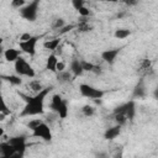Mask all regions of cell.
<instances>
[{
	"instance_id": "20",
	"label": "cell",
	"mask_w": 158,
	"mask_h": 158,
	"mask_svg": "<svg viewBox=\"0 0 158 158\" xmlns=\"http://www.w3.org/2000/svg\"><path fill=\"white\" fill-rule=\"evenodd\" d=\"M131 35V31L128 28H117L114 33V37L117 40H125Z\"/></svg>"
},
{
	"instance_id": "38",
	"label": "cell",
	"mask_w": 158,
	"mask_h": 158,
	"mask_svg": "<svg viewBox=\"0 0 158 158\" xmlns=\"http://www.w3.org/2000/svg\"><path fill=\"white\" fill-rule=\"evenodd\" d=\"M7 115H5V114H1L0 112V121H5V117H6Z\"/></svg>"
},
{
	"instance_id": "39",
	"label": "cell",
	"mask_w": 158,
	"mask_h": 158,
	"mask_svg": "<svg viewBox=\"0 0 158 158\" xmlns=\"http://www.w3.org/2000/svg\"><path fill=\"white\" fill-rule=\"evenodd\" d=\"M4 133H5L4 128H2V127H0V137H2V136H4Z\"/></svg>"
},
{
	"instance_id": "23",
	"label": "cell",
	"mask_w": 158,
	"mask_h": 158,
	"mask_svg": "<svg viewBox=\"0 0 158 158\" xmlns=\"http://www.w3.org/2000/svg\"><path fill=\"white\" fill-rule=\"evenodd\" d=\"M1 79H5V80H7L9 83H11V84H14V85H19V84H21V77L20 75H9V77H0Z\"/></svg>"
},
{
	"instance_id": "18",
	"label": "cell",
	"mask_w": 158,
	"mask_h": 158,
	"mask_svg": "<svg viewBox=\"0 0 158 158\" xmlns=\"http://www.w3.org/2000/svg\"><path fill=\"white\" fill-rule=\"evenodd\" d=\"M28 88H30V90L33 93V94H36V93H40L41 90H43L44 89V86H43V84L40 81V80H37V79H31L30 81H28Z\"/></svg>"
},
{
	"instance_id": "11",
	"label": "cell",
	"mask_w": 158,
	"mask_h": 158,
	"mask_svg": "<svg viewBox=\"0 0 158 158\" xmlns=\"http://www.w3.org/2000/svg\"><path fill=\"white\" fill-rule=\"evenodd\" d=\"M20 53L21 51L17 49V48H7L4 51V58L6 62H10V63H15V60L20 57Z\"/></svg>"
},
{
	"instance_id": "22",
	"label": "cell",
	"mask_w": 158,
	"mask_h": 158,
	"mask_svg": "<svg viewBox=\"0 0 158 158\" xmlns=\"http://www.w3.org/2000/svg\"><path fill=\"white\" fill-rule=\"evenodd\" d=\"M75 27H77L78 31H80V32H89V31L91 30V26L89 25V22H88L86 20H81Z\"/></svg>"
},
{
	"instance_id": "4",
	"label": "cell",
	"mask_w": 158,
	"mask_h": 158,
	"mask_svg": "<svg viewBox=\"0 0 158 158\" xmlns=\"http://www.w3.org/2000/svg\"><path fill=\"white\" fill-rule=\"evenodd\" d=\"M32 136L36 138H40L44 142H49L52 139V130H51L48 122H46L43 120L38 126H36L32 130Z\"/></svg>"
},
{
	"instance_id": "3",
	"label": "cell",
	"mask_w": 158,
	"mask_h": 158,
	"mask_svg": "<svg viewBox=\"0 0 158 158\" xmlns=\"http://www.w3.org/2000/svg\"><path fill=\"white\" fill-rule=\"evenodd\" d=\"M40 2L41 0H31L28 4L20 9V16L26 21H36L40 11Z\"/></svg>"
},
{
	"instance_id": "17",
	"label": "cell",
	"mask_w": 158,
	"mask_h": 158,
	"mask_svg": "<svg viewBox=\"0 0 158 158\" xmlns=\"http://www.w3.org/2000/svg\"><path fill=\"white\" fill-rule=\"evenodd\" d=\"M63 100H64V99H63L59 94H54V95L52 96V99H51V104H49V109H51V111H53V112L57 114V111H58L59 106L62 105Z\"/></svg>"
},
{
	"instance_id": "12",
	"label": "cell",
	"mask_w": 158,
	"mask_h": 158,
	"mask_svg": "<svg viewBox=\"0 0 158 158\" xmlns=\"http://www.w3.org/2000/svg\"><path fill=\"white\" fill-rule=\"evenodd\" d=\"M58 56H56L53 52L49 53V56L46 59V69H48L49 72L56 73L57 72V63H58Z\"/></svg>"
},
{
	"instance_id": "36",
	"label": "cell",
	"mask_w": 158,
	"mask_h": 158,
	"mask_svg": "<svg viewBox=\"0 0 158 158\" xmlns=\"http://www.w3.org/2000/svg\"><path fill=\"white\" fill-rule=\"evenodd\" d=\"M4 56V48H2V38H0V59Z\"/></svg>"
},
{
	"instance_id": "15",
	"label": "cell",
	"mask_w": 158,
	"mask_h": 158,
	"mask_svg": "<svg viewBox=\"0 0 158 158\" xmlns=\"http://www.w3.org/2000/svg\"><path fill=\"white\" fill-rule=\"evenodd\" d=\"M152 70V62L148 58H144L141 60L139 67H138V74L139 75H147Z\"/></svg>"
},
{
	"instance_id": "30",
	"label": "cell",
	"mask_w": 158,
	"mask_h": 158,
	"mask_svg": "<svg viewBox=\"0 0 158 158\" xmlns=\"http://www.w3.org/2000/svg\"><path fill=\"white\" fill-rule=\"evenodd\" d=\"M85 5V0H72V6H73V9L74 10H79L81 6H84Z\"/></svg>"
},
{
	"instance_id": "5",
	"label": "cell",
	"mask_w": 158,
	"mask_h": 158,
	"mask_svg": "<svg viewBox=\"0 0 158 158\" xmlns=\"http://www.w3.org/2000/svg\"><path fill=\"white\" fill-rule=\"evenodd\" d=\"M79 91H80L81 96H84L86 99H91V100L101 99L105 94L101 89H98V88L91 86L89 84H80L79 85Z\"/></svg>"
},
{
	"instance_id": "2",
	"label": "cell",
	"mask_w": 158,
	"mask_h": 158,
	"mask_svg": "<svg viewBox=\"0 0 158 158\" xmlns=\"http://www.w3.org/2000/svg\"><path fill=\"white\" fill-rule=\"evenodd\" d=\"M14 68H15V73L20 77H26L28 79H32L36 75V72H35L33 67L21 56L15 60Z\"/></svg>"
},
{
	"instance_id": "24",
	"label": "cell",
	"mask_w": 158,
	"mask_h": 158,
	"mask_svg": "<svg viewBox=\"0 0 158 158\" xmlns=\"http://www.w3.org/2000/svg\"><path fill=\"white\" fill-rule=\"evenodd\" d=\"M81 114L85 116V117H91L94 114H95V109L91 106V105H84L81 107Z\"/></svg>"
},
{
	"instance_id": "16",
	"label": "cell",
	"mask_w": 158,
	"mask_h": 158,
	"mask_svg": "<svg viewBox=\"0 0 158 158\" xmlns=\"http://www.w3.org/2000/svg\"><path fill=\"white\" fill-rule=\"evenodd\" d=\"M62 44V41L59 37H56V38H52V40H47L44 43H43V47L51 52H54L59 46Z\"/></svg>"
},
{
	"instance_id": "8",
	"label": "cell",
	"mask_w": 158,
	"mask_h": 158,
	"mask_svg": "<svg viewBox=\"0 0 158 158\" xmlns=\"http://www.w3.org/2000/svg\"><path fill=\"white\" fill-rule=\"evenodd\" d=\"M117 112L125 114V115L127 116L128 121L132 120V118L135 117V114H136V104H135V101H133V100H130V101H127V102H125V104L117 106V107L115 109L114 114H117Z\"/></svg>"
},
{
	"instance_id": "37",
	"label": "cell",
	"mask_w": 158,
	"mask_h": 158,
	"mask_svg": "<svg viewBox=\"0 0 158 158\" xmlns=\"http://www.w3.org/2000/svg\"><path fill=\"white\" fill-rule=\"evenodd\" d=\"M99 1H101V2H117L118 0H99Z\"/></svg>"
},
{
	"instance_id": "40",
	"label": "cell",
	"mask_w": 158,
	"mask_h": 158,
	"mask_svg": "<svg viewBox=\"0 0 158 158\" xmlns=\"http://www.w3.org/2000/svg\"><path fill=\"white\" fill-rule=\"evenodd\" d=\"M0 85H1V78H0Z\"/></svg>"
},
{
	"instance_id": "25",
	"label": "cell",
	"mask_w": 158,
	"mask_h": 158,
	"mask_svg": "<svg viewBox=\"0 0 158 158\" xmlns=\"http://www.w3.org/2000/svg\"><path fill=\"white\" fill-rule=\"evenodd\" d=\"M11 7L12 9H21V7H23L25 5H26V0H11Z\"/></svg>"
},
{
	"instance_id": "7",
	"label": "cell",
	"mask_w": 158,
	"mask_h": 158,
	"mask_svg": "<svg viewBox=\"0 0 158 158\" xmlns=\"http://www.w3.org/2000/svg\"><path fill=\"white\" fill-rule=\"evenodd\" d=\"M7 142L14 147L15 149V157H22L26 148H27V142L25 136H14L7 139Z\"/></svg>"
},
{
	"instance_id": "19",
	"label": "cell",
	"mask_w": 158,
	"mask_h": 158,
	"mask_svg": "<svg viewBox=\"0 0 158 158\" xmlns=\"http://www.w3.org/2000/svg\"><path fill=\"white\" fill-rule=\"evenodd\" d=\"M73 78V74L69 70H62L57 73V79L59 83H69Z\"/></svg>"
},
{
	"instance_id": "28",
	"label": "cell",
	"mask_w": 158,
	"mask_h": 158,
	"mask_svg": "<svg viewBox=\"0 0 158 158\" xmlns=\"http://www.w3.org/2000/svg\"><path fill=\"white\" fill-rule=\"evenodd\" d=\"M73 28H75V25H64L62 28L58 30V33H59V36H60V35H65V33H68L69 31H72Z\"/></svg>"
},
{
	"instance_id": "6",
	"label": "cell",
	"mask_w": 158,
	"mask_h": 158,
	"mask_svg": "<svg viewBox=\"0 0 158 158\" xmlns=\"http://www.w3.org/2000/svg\"><path fill=\"white\" fill-rule=\"evenodd\" d=\"M38 40H40V36H31L26 41H19V49L32 57L36 54V47H37Z\"/></svg>"
},
{
	"instance_id": "1",
	"label": "cell",
	"mask_w": 158,
	"mask_h": 158,
	"mask_svg": "<svg viewBox=\"0 0 158 158\" xmlns=\"http://www.w3.org/2000/svg\"><path fill=\"white\" fill-rule=\"evenodd\" d=\"M51 89L49 88H44L43 90H41L40 93H36L33 95H26L20 93V98H22V100L25 101V106L20 112L21 117H26V116H38V115H43L44 114V101L47 95L49 94Z\"/></svg>"
},
{
	"instance_id": "14",
	"label": "cell",
	"mask_w": 158,
	"mask_h": 158,
	"mask_svg": "<svg viewBox=\"0 0 158 158\" xmlns=\"http://www.w3.org/2000/svg\"><path fill=\"white\" fill-rule=\"evenodd\" d=\"M69 72L73 74V77H79L84 73L83 70V67H81V60L79 59H73L70 62V65H69Z\"/></svg>"
},
{
	"instance_id": "26",
	"label": "cell",
	"mask_w": 158,
	"mask_h": 158,
	"mask_svg": "<svg viewBox=\"0 0 158 158\" xmlns=\"http://www.w3.org/2000/svg\"><path fill=\"white\" fill-rule=\"evenodd\" d=\"M94 65H95V64H93L91 62L81 60V67H83V70H84V72H93Z\"/></svg>"
},
{
	"instance_id": "13",
	"label": "cell",
	"mask_w": 158,
	"mask_h": 158,
	"mask_svg": "<svg viewBox=\"0 0 158 158\" xmlns=\"http://www.w3.org/2000/svg\"><path fill=\"white\" fill-rule=\"evenodd\" d=\"M120 133H121V126L115 125V126H112V127H109V128L105 131L104 138L107 139V141H112V139H115L116 137H118Z\"/></svg>"
},
{
	"instance_id": "34",
	"label": "cell",
	"mask_w": 158,
	"mask_h": 158,
	"mask_svg": "<svg viewBox=\"0 0 158 158\" xmlns=\"http://www.w3.org/2000/svg\"><path fill=\"white\" fill-rule=\"evenodd\" d=\"M143 91H144V88H142V86H137L136 90H135V94L138 95V96H142V95H143Z\"/></svg>"
},
{
	"instance_id": "10",
	"label": "cell",
	"mask_w": 158,
	"mask_h": 158,
	"mask_svg": "<svg viewBox=\"0 0 158 158\" xmlns=\"http://www.w3.org/2000/svg\"><path fill=\"white\" fill-rule=\"evenodd\" d=\"M0 156H2L5 158H14L15 157V149L7 141L0 143Z\"/></svg>"
},
{
	"instance_id": "9",
	"label": "cell",
	"mask_w": 158,
	"mask_h": 158,
	"mask_svg": "<svg viewBox=\"0 0 158 158\" xmlns=\"http://www.w3.org/2000/svg\"><path fill=\"white\" fill-rule=\"evenodd\" d=\"M120 52H121V48L105 49V51L101 52V59H102L104 62L109 63V64H112V63L116 60V58H117V56L120 54Z\"/></svg>"
},
{
	"instance_id": "29",
	"label": "cell",
	"mask_w": 158,
	"mask_h": 158,
	"mask_svg": "<svg viewBox=\"0 0 158 158\" xmlns=\"http://www.w3.org/2000/svg\"><path fill=\"white\" fill-rule=\"evenodd\" d=\"M64 25H65V22H64L63 19H57V20H54L52 27H53V30H59V28H62Z\"/></svg>"
},
{
	"instance_id": "31",
	"label": "cell",
	"mask_w": 158,
	"mask_h": 158,
	"mask_svg": "<svg viewBox=\"0 0 158 158\" xmlns=\"http://www.w3.org/2000/svg\"><path fill=\"white\" fill-rule=\"evenodd\" d=\"M78 12H79V15L81 16V17H88L89 15H90V10L84 5V6H81L79 10H78Z\"/></svg>"
},
{
	"instance_id": "27",
	"label": "cell",
	"mask_w": 158,
	"mask_h": 158,
	"mask_svg": "<svg viewBox=\"0 0 158 158\" xmlns=\"http://www.w3.org/2000/svg\"><path fill=\"white\" fill-rule=\"evenodd\" d=\"M42 121H43L42 118H31V120L28 121V123H27V127H28V128L32 131V130H33L36 126H38V125H40Z\"/></svg>"
},
{
	"instance_id": "35",
	"label": "cell",
	"mask_w": 158,
	"mask_h": 158,
	"mask_svg": "<svg viewBox=\"0 0 158 158\" xmlns=\"http://www.w3.org/2000/svg\"><path fill=\"white\" fill-rule=\"evenodd\" d=\"M31 36H32V35H30V33H22V35L20 36V41H26V40H28Z\"/></svg>"
},
{
	"instance_id": "21",
	"label": "cell",
	"mask_w": 158,
	"mask_h": 158,
	"mask_svg": "<svg viewBox=\"0 0 158 158\" xmlns=\"http://www.w3.org/2000/svg\"><path fill=\"white\" fill-rule=\"evenodd\" d=\"M0 112L5 114L7 116L11 114V111H10V109H9V106H7L6 101H5V98H4V95L1 93H0Z\"/></svg>"
},
{
	"instance_id": "32",
	"label": "cell",
	"mask_w": 158,
	"mask_h": 158,
	"mask_svg": "<svg viewBox=\"0 0 158 158\" xmlns=\"http://www.w3.org/2000/svg\"><path fill=\"white\" fill-rule=\"evenodd\" d=\"M62 70H65V63L62 62V60H58V63H57V72L56 73L62 72Z\"/></svg>"
},
{
	"instance_id": "33",
	"label": "cell",
	"mask_w": 158,
	"mask_h": 158,
	"mask_svg": "<svg viewBox=\"0 0 158 158\" xmlns=\"http://www.w3.org/2000/svg\"><path fill=\"white\" fill-rule=\"evenodd\" d=\"M125 5H127V6H135L137 2H138V0H121Z\"/></svg>"
}]
</instances>
